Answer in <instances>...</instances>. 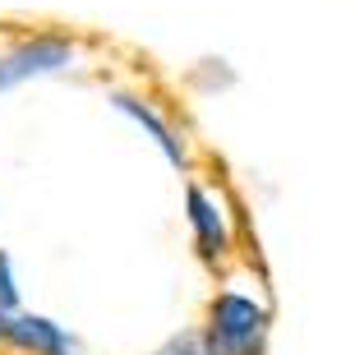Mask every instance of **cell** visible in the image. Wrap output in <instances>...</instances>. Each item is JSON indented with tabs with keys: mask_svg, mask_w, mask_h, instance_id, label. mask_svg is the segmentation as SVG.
I'll return each mask as SVG.
<instances>
[{
	"mask_svg": "<svg viewBox=\"0 0 355 355\" xmlns=\"http://www.w3.org/2000/svg\"><path fill=\"white\" fill-rule=\"evenodd\" d=\"M208 337L217 355H263L268 309L245 291H222L208 309Z\"/></svg>",
	"mask_w": 355,
	"mask_h": 355,
	"instance_id": "6da1fadb",
	"label": "cell"
},
{
	"mask_svg": "<svg viewBox=\"0 0 355 355\" xmlns=\"http://www.w3.org/2000/svg\"><path fill=\"white\" fill-rule=\"evenodd\" d=\"M74 55H79V46L69 37H60V33H37V37L19 42L14 51L0 55V92L19 88V83L28 79H42V74H55V69L74 65Z\"/></svg>",
	"mask_w": 355,
	"mask_h": 355,
	"instance_id": "7a4b0ae2",
	"label": "cell"
},
{
	"mask_svg": "<svg viewBox=\"0 0 355 355\" xmlns=\"http://www.w3.org/2000/svg\"><path fill=\"white\" fill-rule=\"evenodd\" d=\"M184 208H189V226H194V240H198V254L217 263L231 254V226H226V212L222 203L203 189V184H184Z\"/></svg>",
	"mask_w": 355,
	"mask_h": 355,
	"instance_id": "3957f363",
	"label": "cell"
},
{
	"mask_svg": "<svg viewBox=\"0 0 355 355\" xmlns=\"http://www.w3.org/2000/svg\"><path fill=\"white\" fill-rule=\"evenodd\" d=\"M0 342H10L14 351L24 355H65L74 351L69 346V332L60 323L42 314H24V309H14V314H0Z\"/></svg>",
	"mask_w": 355,
	"mask_h": 355,
	"instance_id": "277c9868",
	"label": "cell"
},
{
	"mask_svg": "<svg viewBox=\"0 0 355 355\" xmlns=\"http://www.w3.org/2000/svg\"><path fill=\"white\" fill-rule=\"evenodd\" d=\"M111 106H116V111H125L130 120H139V125H144V130L153 134V144H157L162 153H166V162L184 171V162H189V157H184V144L175 139L171 120L162 116L157 106H153V102H144V97H134V92H111Z\"/></svg>",
	"mask_w": 355,
	"mask_h": 355,
	"instance_id": "5b68a950",
	"label": "cell"
},
{
	"mask_svg": "<svg viewBox=\"0 0 355 355\" xmlns=\"http://www.w3.org/2000/svg\"><path fill=\"white\" fill-rule=\"evenodd\" d=\"M153 355H217V351H212L208 332H180V337H171L166 346H157Z\"/></svg>",
	"mask_w": 355,
	"mask_h": 355,
	"instance_id": "8992f818",
	"label": "cell"
},
{
	"mask_svg": "<svg viewBox=\"0 0 355 355\" xmlns=\"http://www.w3.org/2000/svg\"><path fill=\"white\" fill-rule=\"evenodd\" d=\"M19 309V286H14V263L10 254L0 250V314H14Z\"/></svg>",
	"mask_w": 355,
	"mask_h": 355,
	"instance_id": "52a82bcc",
	"label": "cell"
},
{
	"mask_svg": "<svg viewBox=\"0 0 355 355\" xmlns=\"http://www.w3.org/2000/svg\"><path fill=\"white\" fill-rule=\"evenodd\" d=\"M65 355H74V351H65Z\"/></svg>",
	"mask_w": 355,
	"mask_h": 355,
	"instance_id": "ba28073f",
	"label": "cell"
}]
</instances>
